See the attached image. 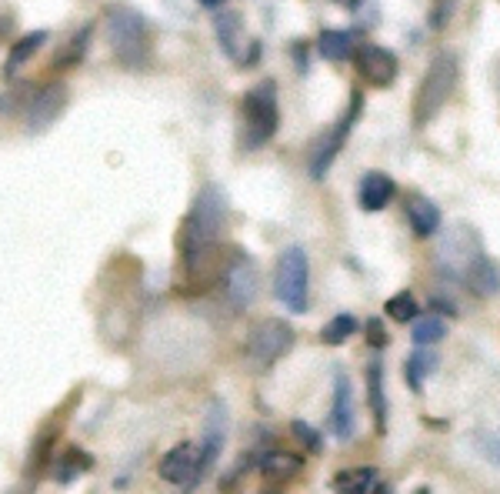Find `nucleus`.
Returning a JSON list of instances; mask_svg holds the SVG:
<instances>
[{
	"label": "nucleus",
	"mask_w": 500,
	"mask_h": 494,
	"mask_svg": "<svg viewBox=\"0 0 500 494\" xmlns=\"http://www.w3.org/2000/svg\"><path fill=\"white\" fill-rule=\"evenodd\" d=\"M360 110H364V94H360V90H354V94H350L347 114H344V117H340V121L334 124V127H330V131H327L320 141H317L314 157H310V177H314V181H324L327 171L334 167L338 154L344 151V144H347L350 131H354V124H357Z\"/></svg>",
	"instance_id": "obj_7"
},
{
	"label": "nucleus",
	"mask_w": 500,
	"mask_h": 494,
	"mask_svg": "<svg viewBox=\"0 0 500 494\" xmlns=\"http://www.w3.org/2000/svg\"><path fill=\"white\" fill-rule=\"evenodd\" d=\"M224 284H227V297L234 308H250L257 301V291H261V271L247 251H234L227 261V271H224Z\"/></svg>",
	"instance_id": "obj_9"
},
{
	"label": "nucleus",
	"mask_w": 500,
	"mask_h": 494,
	"mask_svg": "<svg viewBox=\"0 0 500 494\" xmlns=\"http://www.w3.org/2000/svg\"><path fill=\"white\" fill-rule=\"evenodd\" d=\"M254 468L267 478H294V474L304 471V458L294 454V451H283V448H271L254 458Z\"/></svg>",
	"instance_id": "obj_16"
},
{
	"label": "nucleus",
	"mask_w": 500,
	"mask_h": 494,
	"mask_svg": "<svg viewBox=\"0 0 500 494\" xmlns=\"http://www.w3.org/2000/svg\"><path fill=\"white\" fill-rule=\"evenodd\" d=\"M273 294L291 314H307V308H310V261H307L304 247L294 244L277 257Z\"/></svg>",
	"instance_id": "obj_5"
},
{
	"label": "nucleus",
	"mask_w": 500,
	"mask_h": 494,
	"mask_svg": "<svg viewBox=\"0 0 500 494\" xmlns=\"http://www.w3.org/2000/svg\"><path fill=\"white\" fill-rule=\"evenodd\" d=\"M384 311H387V318L397 321V324H411V321H417V314H421V304H417V297L411 294V291H401V294H394L387 304H384Z\"/></svg>",
	"instance_id": "obj_27"
},
{
	"label": "nucleus",
	"mask_w": 500,
	"mask_h": 494,
	"mask_svg": "<svg viewBox=\"0 0 500 494\" xmlns=\"http://www.w3.org/2000/svg\"><path fill=\"white\" fill-rule=\"evenodd\" d=\"M364 381H367V407H370V417H374V428H377V434H387V395H384V364L381 361H367Z\"/></svg>",
	"instance_id": "obj_15"
},
{
	"label": "nucleus",
	"mask_w": 500,
	"mask_h": 494,
	"mask_svg": "<svg viewBox=\"0 0 500 494\" xmlns=\"http://www.w3.org/2000/svg\"><path fill=\"white\" fill-rule=\"evenodd\" d=\"M364 334H367V344L370 348H387V328H384L381 318H367V324H364Z\"/></svg>",
	"instance_id": "obj_30"
},
{
	"label": "nucleus",
	"mask_w": 500,
	"mask_h": 494,
	"mask_svg": "<svg viewBox=\"0 0 500 494\" xmlns=\"http://www.w3.org/2000/svg\"><path fill=\"white\" fill-rule=\"evenodd\" d=\"M394 194H397V184H394V177H387L384 171H367V174L360 177V191H357L360 210L377 214V210H384L391 204Z\"/></svg>",
	"instance_id": "obj_13"
},
{
	"label": "nucleus",
	"mask_w": 500,
	"mask_h": 494,
	"mask_svg": "<svg viewBox=\"0 0 500 494\" xmlns=\"http://www.w3.org/2000/svg\"><path fill=\"white\" fill-rule=\"evenodd\" d=\"M294 57H297V67H301V70H307V57H304V44H301V41L294 44Z\"/></svg>",
	"instance_id": "obj_33"
},
{
	"label": "nucleus",
	"mask_w": 500,
	"mask_h": 494,
	"mask_svg": "<svg viewBox=\"0 0 500 494\" xmlns=\"http://www.w3.org/2000/svg\"><path fill=\"white\" fill-rule=\"evenodd\" d=\"M240 147L244 151H261L264 144L271 141L277 127H281V104H277V80L264 78L261 84L244 94L240 100Z\"/></svg>",
	"instance_id": "obj_3"
},
{
	"label": "nucleus",
	"mask_w": 500,
	"mask_h": 494,
	"mask_svg": "<svg viewBox=\"0 0 500 494\" xmlns=\"http://www.w3.org/2000/svg\"><path fill=\"white\" fill-rule=\"evenodd\" d=\"M224 224H227V198L218 184H204L187 210V218L181 220V231H177L181 267L190 281H197L207 271V264L218 251Z\"/></svg>",
	"instance_id": "obj_1"
},
{
	"label": "nucleus",
	"mask_w": 500,
	"mask_h": 494,
	"mask_svg": "<svg viewBox=\"0 0 500 494\" xmlns=\"http://www.w3.org/2000/svg\"><path fill=\"white\" fill-rule=\"evenodd\" d=\"M294 328L281 318H261L254 328L247 331V340H244V358L254 371H267L273 364L281 361L283 354L294 348Z\"/></svg>",
	"instance_id": "obj_6"
},
{
	"label": "nucleus",
	"mask_w": 500,
	"mask_h": 494,
	"mask_svg": "<svg viewBox=\"0 0 500 494\" xmlns=\"http://www.w3.org/2000/svg\"><path fill=\"white\" fill-rule=\"evenodd\" d=\"M334 491L338 494H367L377 484V471L374 468H347V471L334 474Z\"/></svg>",
	"instance_id": "obj_24"
},
{
	"label": "nucleus",
	"mask_w": 500,
	"mask_h": 494,
	"mask_svg": "<svg viewBox=\"0 0 500 494\" xmlns=\"http://www.w3.org/2000/svg\"><path fill=\"white\" fill-rule=\"evenodd\" d=\"M90 41H94V23H84L77 33L67 37V44L57 51L54 57V70H67V67H77L90 51Z\"/></svg>",
	"instance_id": "obj_21"
},
{
	"label": "nucleus",
	"mask_w": 500,
	"mask_h": 494,
	"mask_svg": "<svg viewBox=\"0 0 500 494\" xmlns=\"http://www.w3.org/2000/svg\"><path fill=\"white\" fill-rule=\"evenodd\" d=\"M334 4H340V7H357V0H334Z\"/></svg>",
	"instance_id": "obj_35"
},
{
	"label": "nucleus",
	"mask_w": 500,
	"mask_h": 494,
	"mask_svg": "<svg viewBox=\"0 0 500 494\" xmlns=\"http://www.w3.org/2000/svg\"><path fill=\"white\" fill-rule=\"evenodd\" d=\"M457 84V57L454 54H437L427 67V74L417 84V94H413V124L424 127L440 114V107L447 104L450 90Z\"/></svg>",
	"instance_id": "obj_4"
},
{
	"label": "nucleus",
	"mask_w": 500,
	"mask_h": 494,
	"mask_svg": "<svg viewBox=\"0 0 500 494\" xmlns=\"http://www.w3.org/2000/svg\"><path fill=\"white\" fill-rule=\"evenodd\" d=\"M90 468H94V458H90L88 451H84V448H70L64 458L54 464V474H51V478H54L57 484H70V481H77L80 474H88Z\"/></svg>",
	"instance_id": "obj_23"
},
{
	"label": "nucleus",
	"mask_w": 500,
	"mask_h": 494,
	"mask_svg": "<svg viewBox=\"0 0 500 494\" xmlns=\"http://www.w3.org/2000/svg\"><path fill=\"white\" fill-rule=\"evenodd\" d=\"M330 434L340 441H350L357 431V417H354V387H350L347 371L334 374V405H330Z\"/></svg>",
	"instance_id": "obj_12"
},
{
	"label": "nucleus",
	"mask_w": 500,
	"mask_h": 494,
	"mask_svg": "<svg viewBox=\"0 0 500 494\" xmlns=\"http://www.w3.org/2000/svg\"><path fill=\"white\" fill-rule=\"evenodd\" d=\"M291 434H294V438L301 441L310 454H320V451H324V438H320V431H314L307 421H291Z\"/></svg>",
	"instance_id": "obj_28"
},
{
	"label": "nucleus",
	"mask_w": 500,
	"mask_h": 494,
	"mask_svg": "<svg viewBox=\"0 0 500 494\" xmlns=\"http://www.w3.org/2000/svg\"><path fill=\"white\" fill-rule=\"evenodd\" d=\"M261 494H277V491H261Z\"/></svg>",
	"instance_id": "obj_38"
},
{
	"label": "nucleus",
	"mask_w": 500,
	"mask_h": 494,
	"mask_svg": "<svg viewBox=\"0 0 500 494\" xmlns=\"http://www.w3.org/2000/svg\"><path fill=\"white\" fill-rule=\"evenodd\" d=\"M51 41V31H31V33H23L21 41L11 47V54H7V61H4V80H14L17 78V70H21L27 61H31L41 47Z\"/></svg>",
	"instance_id": "obj_17"
},
{
	"label": "nucleus",
	"mask_w": 500,
	"mask_h": 494,
	"mask_svg": "<svg viewBox=\"0 0 500 494\" xmlns=\"http://www.w3.org/2000/svg\"><path fill=\"white\" fill-rule=\"evenodd\" d=\"M434 371H437V354L431 351V348H413V354L407 358V364H403V377H407L411 391H421L424 381Z\"/></svg>",
	"instance_id": "obj_22"
},
{
	"label": "nucleus",
	"mask_w": 500,
	"mask_h": 494,
	"mask_svg": "<svg viewBox=\"0 0 500 494\" xmlns=\"http://www.w3.org/2000/svg\"><path fill=\"white\" fill-rule=\"evenodd\" d=\"M464 281L477 297H494L500 291V267L490 261L487 254H474L464 267Z\"/></svg>",
	"instance_id": "obj_14"
},
{
	"label": "nucleus",
	"mask_w": 500,
	"mask_h": 494,
	"mask_svg": "<svg viewBox=\"0 0 500 494\" xmlns=\"http://www.w3.org/2000/svg\"><path fill=\"white\" fill-rule=\"evenodd\" d=\"M450 14H454V0H434V4H431V27H434V31H444L447 21H450Z\"/></svg>",
	"instance_id": "obj_29"
},
{
	"label": "nucleus",
	"mask_w": 500,
	"mask_h": 494,
	"mask_svg": "<svg viewBox=\"0 0 500 494\" xmlns=\"http://www.w3.org/2000/svg\"><path fill=\"white\" fill-rule=\"evenodd\" d=\"M477 451H484L490 461L500 464V434H477Z\"/></svg>",
	"instance_id": "obj_31"
},
{
	"label": "nucleus",
	"mask_w": 500,
	"mask_h": 494,
	"mask_svg": "<svg viewBox=\"0 0 500 494\" xmlns=\"http://www.w3.org/2000/svg\"><path fill=\"white\" fill-rule=\"evenodd\" d=\"M197 4H200V7H207V11H218L224 0H197Z\"/></svg>",
	"instance_id": "obj_34"
},
{
	"label": "nucleus",
	"mask_w": 500,
	"mask_h": 494,
	"mask_svg": "<svg viewBox=\"0 0 500 494\" xmlns=\"http://www.w3.org/2000/svg\"><path fill=\"white\" fill-rule=\"evenodd\" d=\"M214 31H218V41L224 47V54L230 61H240V47H244V21H240V14H230V11H220L214 17Z\"/></svg>",
	"instance_id": "obj_20"
},
{
	"label": "nucleus",
	"mask_w": 500,
	"mask_h": 494,
	"mask_svg": "<svg viewBox=\"0 0 500 494\" xmlns=\"http://www.w3.org/2000/svg\"><path fill=\"white\" fill-rule=\"evenodd\" d=\"M67 98H70V88H67L64 80H51V84L33 90V98H27V110H23V131L27 134L51 131L57 117L67 110Z\"/></svg>",
	"instance_id": "obj_8"
},
{
	"label": "nucleus",
	"mask_w": 500,
	"mask_h": 494,
	"mask_svg": "<svg viewBox=\"0 0 500 494\" xmlns=\"http://www.w3.org/2000/svg\"><path fill=\"white\" fill-rule=\"evenodd\" d=\"M157 474H161L167 484H177V488H194L200 481V448L184 441L171 448L157 464Z\"/></svg>",
	"instance_id": "obj_10"
},
{
	"label": "nucleus",
	"mask_w": 500,
	"mask_h": 494,
	"mask_svg": "<svg viewBox=\"0 0 500 494\" xmlns=\"http://www.w3.org/2000/svg\"><path fill=\"white\" fill-rule=\"evenodd\" d=\"M317 54L324 57V61H334V64L354 61V54H357L354 33L350 31H320V37H317Z\"/></svg>",
	"instance_id": "obj_19"
},
{
	"label": "nucleus",
	"mask_w": 500,
	"mask_h": 494,
	"mask_svg": "<svg viewBox=\"0 0 500 494\" xmlns=\"http://www.w3.org/2000/svg\"><path fill=\"white\" fill-rule=\"evenodd\" d=\"M413 494H431V488H417Z\"/></svg>",
	"instance_id": "obj_36"
},
{
	"label": "nucleus",
	"mask_w": 500,
	"mask_h": 494,
	"mask_svg": "<svg viewBox=\"0 0 500 494\" xmlns=\"http://www.w3.org/2000/svg\"><path fill=\"white\" fill-rule=\"evenodd\" d=\"M354 64L360 80H367V88H391L397 80V57L381 44H357Z\"/></svg>",
	"instance_id": "obj_11"
},
{
	"label": "nucleus",
	"mask_w": 500,
	"mask_h": 494,
	"mask_svg": "<svg viewBox=\"0 0 500 494\" xmlns=\"http://www.w3.org/2000/svg\"><path fill=\"white\" fill-rule=\"evenodd\" d=\"M413 344L417 348H431V344H437V340L447 338V324L440 318H434V314H424V318L413 321Z\"/></svg>",
	"instance_id": "obj_26"
},
{
	"label": "nucleus",
	"mask_w": 500,
	"mask_h": 494,
	"mask_svg": "<svg viewBox=\"0 0 500 494\" xmlns=\"http://www.w3.org/2000/svg\"><path fill=\"white\" fill-rule=\"evenodd\" d=\"M374 494H391V491H387V488H384V484H381V488H377V491H374Z\"/></svg>",
	"instance_id": "obj_37"
},
{
	"label": "nucleus",
	"mask_w": 500,
	"mask_h": 494,
	"mask_svg": "<svg viewBox=\"0 0 500 494\" xmlns=\"http://www.w3.org/2000/svg\"><path fill=\"white\" fill-rule=\"evenodd\" d=\"M440 208H437L434 200L427 198H411L407 204V224H411V231L417 238H431L434 231H440Z\"/></svg>",
	"instance_id": "obj_18"
},
{
	"label": "nucleus",
	"mask_w": 500,
	"mask_h": 494,
	"mask_svg": "<svg viewBox=\"0 0 500 494\" xmlns=\"http://www.w3.org/2000/svg\"><path fill=\"white\" fill-rule=\"evenodd\" d=\"M354 334H357V318H354V314H347V311H344V314H338V318H330L324 328H320V340H324L327 348H340V344H344V340H350Z\"/></svg>",
	"instance_id": "obj_25"
},
{
	"label": "nucleus",
	"mask_w": 500,
	"mask_h": 494,
	"mask_svg": "<svg viewBox=\"0 0 500 494\" xmlns=\"http://www.w3.org/2000/svg\"><path fill=\"white\" fill-rule=\"evenodd\" d=\"M431 308L444 311V314H450V318H457V304H454V301H444V297H431Z\"/></svg>",
	"instance_id": "obj_32"
},
{
	"label": "nucleus",
	"mask_w": 500,
	"mask_h": 494,
	"mask_svg": "<svg viewBox=\"0 0 500 494\" xmlns=\"http://www.w3.org/2000/svg\"><path fill=\"white\" fill-rule=\"evenodd\" d=\"M104 33L110 54L127 70H144L151 64V23L131 4H110L104 11Z\"/></svg>",
	"instance_id": "obj_2"
}]
</instances>
